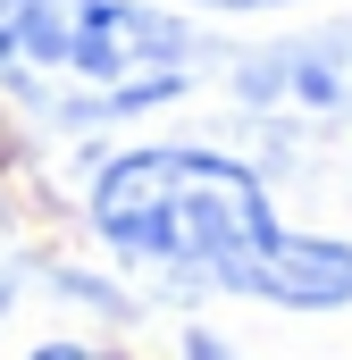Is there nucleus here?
Segmentation results:
<instances>
[{
  "instance_id": "obj_1",
  "label": "nucleus",
  "mask_w": 352,
  "mask_h": 360,
  "mask_svg": "<svg viewBox=\"0 0 352 360\" xmlns=\"http://www.w3.org/2000/svg\"><path fill=\"white\" fill-rule=\"evenodd\" d=\"M92 226L134 260L176 285H227L268 293L294 310L352 302V243L285 235L260 201V176L210 151H134L92 193Z\"/></svg>"
},
{
  "instance_id": "obj_2",
  "label": "nucleus",
  "mask_w": 352,
  "mask_h": 360,
  "mask_svg": "<svg viewBox=\"0 0 352 360\" xmlns=\"http://www.w3.org/2000/svg\"><path fill=\"white\" fill-rule=\"evenodd\" d=\"M184 76L193 34L143 0H0V84L42 117H126Z\"/></svg>"
},
{
  "instance_id": "obj_3",
  "label": "nucleus",
  "mask_w": 352,
  "mask_h": 360,
  "mask_svg": "<svg viewBox=\"0 0 352 360\" xmlns=\"http://www.w3.org/2000/svg\"><path fill=\"white\" fill-rule=\"evenodd\" d=\"M235 84H244V109H260V117L336 126V117H352V25L277 42V51H260V59L235 76Z\"/></svg>"
},
{
  "instance_id": "obj_4",
  "label": "nucleus",
  "mask_w": 352,
  "mask_h": 360,
  "mask_svg": "<svg viewBox=\"0 0 352 360\" xmlns=\"http://www.w3.org/2000/svg\"><path fill=\"white\" fill-rule=\"evenodd\" d=\"M34 360H92V352H76V344H51V352H34Z\"/></svg>"
},
{
  "instance_id": "obj_5",
  "label": "nucleus",
  "mask_w": 352,
  "mask_h": 360,
  "mask_svg": "<svg viewBox=\"0 0 352 360\" xmlns=\"http://www.w3.org/2000/svg\"><path fill=\"white\" fill-rule=\"evenodd\" d=\"M218 8H268V0H218Z\"/></svg>"
}]
</instances>
